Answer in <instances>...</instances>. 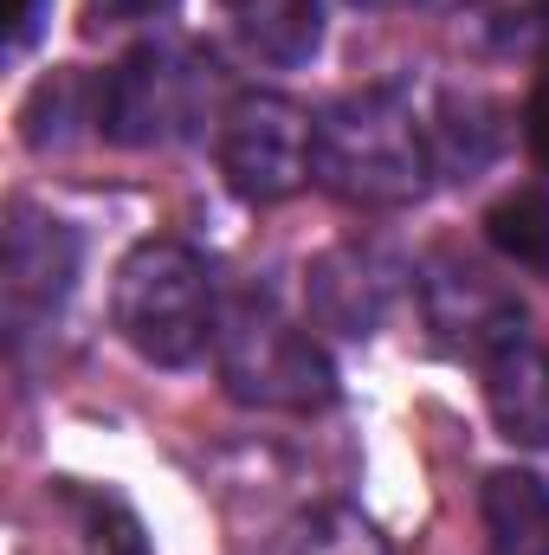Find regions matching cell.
<instances>
[{"label":"cell","mask_w":549,"mask_h":555,"mask_svg":"<svg viewBox=\"0 0 549 555\" xmlns=\"http://www.w3.org/2000/svg\"><path fill=\"white\" fill-rule=\"evenodd\" d=\"M233 26L253 59L266 65H310L323 46V0H233Z\"/></svg>","instance_id":"obj_12"},{"label":"cell","mask_w":549,"mask_h":555,"mask_svg":"<svg viewBox=\"0 0 549 555\" xmlns=\"http://www.w3.org/2000/svg\"><path fill=\"white\" fill-rule=\"evenodd\" d=\"M162 7H175V0H91L98 26H124V20H155Z\"/></svg>","instance_id":"obj_16"},{"label":"cell","mask_w":549,"mask_h":555,"mask_svg":"<svg viewBox=\"0 0 549 555\" xmlns=\"http://www.w3.org/2000/svg\"><path fill=\"white\" fill-rule=\"evenodd\" d=\"M478 511H485V537L491 555H549V485L537 472H491L485 491H478Z\"/></svg>","instance_id":"obj_11"},{"label":"cell","mask_w":549,"mask_h":555,"mask_svg":"<svg viewBox=\"0 0 549 555\" xmlns=\"http://www.w3.org/2000/svg\"><path fill=\"white\" fill-rule=\"evenodd\" d=\"M420 310L433 323V336L452 349V356H472V362H491L505 343L531 336L524 330V304L505 278H491L478 259L465 253H426L420 266Z\"/></svg>","instance_id":"obj_6"},{"label":"cell","mask_w":549,"mask_h":555,"mask_svg":"<svg viewBox=\"0 0 549 555\" xmlns=\"http://www.w3.org/2000/svg\"><path fill=\"white\" fill-rule=\"evenodd\" d=\"M485 369V401L511 446H549V349L518 336L505 343Z\"/></svg>","instance_id":"obj_9"},{"label":"cell","mask_w":549,"mask_h":555,"mask_svg":"<svg viewBox=\"0 0 549 555\" xmlns=\"http://www.w3.org/2000/svg\"><path fill=\"white\" fill-rule=\"evenodd\" d=\"M310 137H317V117H304V104H291L278 91H246L220 111L214 155H220V175L240 201L272 207V201L304 188Z\"/></svg>","instance_id":"obj_5"},{"label":"cell","mask_w":549,"mask_h":555,"mask_svg":"<svg viewBox=\"0 0 549 555\" xmlns=\"http://www.w3.org/2000/svg\"><path fill=\"white\" fill-rule=\"evenodd\" d=\"M356 7H465V0H356Z\"/></svg>","instance_id":"obj_18"},{"label":"cell","mask_w":549,"mask_h":555,"mask_svg":"<svg viewBox=\"0 0 549 555\" xmlns=\"http://www.w3.org/2000/svg\"><path fill=\"white\" fill-rule=\"evenodd\" d=\"M426 137H433L439 181H472L498 155L505 124H498V104L478 91H426Z\"/></svg>","instance_id":"obj_10"},{"label":"cell","mask_w":549,"mask_h":555,"mask_svg":"<svg viewBox=\"0 0 549 555\" xmlns=\"http://www.w3.org/2000/svg\"><path fill=\"white\" fill-rule=\"evenodd\" d=\"M524 137H531V155L549 168V72L537 78V91H531V111H524Z\"/></svg>","instance_id":"obj_15"},{"label":"cell","mask_w":549,"mask_h":555,"mask_svg":"<svg viewBox=\"0 0 549 555\" xmlns=\"http://www.w3.org/2000/svg\"><path fill=\"white\" fill-rule=\"evenodd\" d=\"M220 356V382L233 401L246 408H272V414H317L336 401V369L330 356L310 343V330H297L272 297H240L220 317L214 336Z\"/></svg>","instance_id":"obj_3"},{"label":"cell","mask_w":549,"mask_h":555,"mask_svg":"<svg viewBox=\"0 0 549 555\" xmlns=\"http://www.w3.org/2000/svg\"><path fill=\"white\" fill-rule=\"evenodd\" d=\"M214 59H201L181 39H142L124 52L117 72H104V137L124 149H175L201 137L214 117Z\"/></svg>","instance_id":"obj_4"},{"label":"cell","mask_w":549,"mask_h":555,"mask_svg":"<svg viewBox=\"0 0 549 555\" xmlns=\"http://www.w3.org/2000/svg\"><path fill=\"white\" fill-rule=\"evenodd\" d=\"M485 240H491L511 266L549 278V181L511 188V194L485 214Z\"/></svg>","instance_id":"obj_13"},{"label":"cell","mask_w":549,"mask_h":555,"mask_svg":"<svg viewBox=\"0 0 549 555\" xmlns=\"http://www.w3.org/2000/svg\"><path fill=\"white\" fill-rule=\"evenodd\" d=\"M72 284H78V233L52 214L13 207V227H7V323H13V336L26 343L39 323H52L65 310Z\"/></svg>","instance_id":"obj_7"},{"label":"cell","mask_w":549,"mask_h":555,"mask_svg":"<svg viewBox=\"0 0 549 555\" xmlns=\"http://www.w3.org/2000/svg\"><path fill=\"white\" fill-rule=\"evenodd\" d=\"M117 330L155 369H188L207 356V343L220 336V297L214 272L194 246L181 240H142L137 253L117 266Z\"/></svg>","instance_id":"obj_2"},{"label":"cell","mask_w":549,"mask_h":555,"mask_svg":"<svg viewBox=\"0 0 549 555\" xmlns=\"http://www.w3.org/2000/svg\"><path fill=\"white\" fill-rule=\"evenodd\" d=\"M310 175L349 207H413L439 181L426 137V91L369 85L323 104L310 137Z\"/></svg>","instance_id":"obj_1"},{"label":"cell","mask_w":549,"mask_h":555,"mask_svg":"<svg viewBox=\"0 0 549 555\" xmlns=\"http://www.w3.org/2000/svg\"><path fill=\"white\" fill-rule=\"evenodd\" d=\"M278 555H388V550H382V537L362 517H349V511H310V517H297L278 537Z\"/></svg>","instance_id":"obj_14"},{"label":"cell","mask_w":549,"mask_h":555,"mask_svg":"<svg viewBox=\"0 0 549 555\" xmlns=\"http://www.w3.org/2000/svg\"><path fill=\"white\" fill-rule=\"evenodd\" d=\"M46 13H52V0H13V52H26L46 33Z\"/></svg>","instance_id":"obj_17"},{"label":"cell","mask_w":549,"mask_h":555,"mask_svg":"<svg viewBox=\"0 0 549 555\" xmlns=\"http://www.w3.org/2000/svg\"><path fill=\"white\" fill-rule=\"evenodd\" d=\"M395 297V266L375 246H330L310 278H304V304L323 330L336 336H375Z\"/></svg>","instance_id":"obj_8"}]
</instances>
